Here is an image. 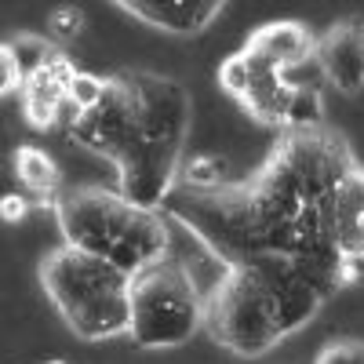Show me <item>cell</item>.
Here are the masks:
<instances>
[{"instance_id":"obj_1","label":"cell","mask_w":364,"mask_h":364,"mask_svg":"<svg viewBox=\"0 0 364 364\" xmlns=\"http://www.w3.org/2000/svg\"><path fill=\"white\" fill-rule=\"evenodd\" d=\"M66 135L117 168L128 200L164 211L186 164L190 91L175 77L124 70L102 80L99 99L66 117Z\"/></svg>"},{"instance_id":"obj_2","label":"cell","mask_w":364,"mask_h":364,"mask_svg":"<svg viewBox=\"0 0 364 364\" xmlns=\"http://www.w3.org/2000/svg\"><path fill=\"white\" fill-rule=\"evenodd\" d=\"M357 277L339 259L269 255L226 266L204 299V331L233 357L255 360L302 331L336 288Z\"/></svg>"},{"instance_id":"obj_3","label":"cell","mask_w":364,"mask_h":364,"mask_svg":"<svg viewBox=\"0 0 364 364\" xmlns=\"http://www.w3.org/2000/svg\"><path fill=\"white\" fill-rule=\"evenodd\" d=\"M51 215L63 245L106 259L132 277L171 259L168 215L128 200L117 186H70L51 204Z\"/></svg>"},{"instance_id":"obj_4","label":"cell","mask_w":364,"mask_h":364,"mask_svg":"<svg viewBox=\"0 0 364 364\" xmlns=\"http://www.w3.org/2000/svg\"><path fill=\"white\" fill-rule=\"evenodd\" d=\"M37 281L77 339L109 343L132 331V273L113 262L58 245L41 259Z\"/></svg>"},{"instance_id":"obj_5","label":"cell","mask_w":364,"mask_h":364,"mask_svg":"<svg viewBox=\"0 0 364 364\" xmlns=\"http://www.w3.org/2000/svg\"><path fill=\"white\" fill-rule=\"evenodd\" d=\"M306 70V66H302ZM281 73L245 48L233 51L219 66V87L233 102H240L252 120L266 128L284 132H310L324 128V91L321 80H302L299 73Z\"/></svg>"},{"instance_id":"obj_6","label":"cell","mask_w":364,"mask_h":364,"mask_svg":"<svg viewBox=\"0 0 364 364\" xmlns=\"http://www.w3.org/2000/svg\"><path fill=\"white\" fill-rule=\"evenodd\" d=\"M204 299L186 262L164 259L132 277V331L139 350H175L204 331Z\"/></svg>"},{"instance_id":"obj_7","label":"cell","mask_w":364,"mask_h":364,"mask_svg":"<svg viewBox=\"0 0 364 364\" xmlns=\"http://www.w3.org/2000/svg\"><path fill=\"white\" fill-rule=\"evenodd\" d=\"M314 66L339 95L364 91V18H343L317 37Z\"/></svg>"},{"instance_id":"obj_8","label":"cell","mask_w":364,"mask_h":364,"mask_svg":"<svg viewBox=\"0 0 364 364\" xmlns=\"http://www.w3.org/2000/svg\"><path fill=\"white\" fill-rule=\"evenodd\" d=\"M80 70L70 63L66 55H55L48 66H41L37 73H29L22 91H18V102H22V117L29 128L48 132L55 124H66L70 117V87L73 77Z\"/></svg>"},{"instance_id":"obj_9","label":"cell","mask_w":364,"mask_h":364,"mask_svg":"<svg viewBox=\"0 0 364 364\" xmlns=\"http://www.w3.org/2000/svg\"><path fill=\"white\" fill-rule=\"evenodd\" d=\"M328 240L350 266L364 262V164L357 161L324 204Z\"/></svg>"},{"instance_id":"obj_10","label":"cell","mask_w":364,"mask_h":364,"mask_svg":"<svg viewBox=\"0 0 364 364\" xmlns=\"http://www.w3.org/2000/svg\"><path fill=\"white\" fill-rule=\"evenodd\" d=\"M240 48H245L248 55H255L259 63L273 66V70L295 73V70L314 63L317 37L302 22H295V18H273V22L259 26Z\"/></svg>"},{"instance_id":"obj_11","label":"cell","mask_w":364,"mask_h":364,"mask_svg":"<svg viewBox=\"0 0 364 364\" xmlns=\"http://www.w3.org/2000/svg\"><path fill=\"white\" fill-rule=\"evenodd\" d=\"M120 11L171 37H197L219 18V0H117Z\"/></svg>"},{"instance_id":"obj_12","label":"cell","mask_w":364,"mask_h":364,"mask_svg":"<svg viewBox=\"0 0 364 364\" xmlns=\"http://www.w3.org/2000/svg\"><path fill=\"white\" fill-rule=\"evenodd\" d=\"M15 178H18V186L29 193V197H41L48 204L58 200V193H63V175H58V164L51 154H44L41 146H18L15 149Z\"/></svg>"},{"instance_id":"obj_13","label":"cell","mask_w":364,"mask_h":364,"mask_svg":"<svg viewBox=\"0 0 364 364\" xmlns=\"http://www.w3.org/2000/svg\"><path fill=\"white\" fill-rule=\"evenodd\" d=\"M314 364H364V339H328Z\"/></svg>"},{"instance_id":"obj_14","label":"cell","mask_w":364,"mask_h":364,"mask_svg":"<svg viewBox=\"0 0 364 364\" xmlns=\"http://www.w3.org/2000/svg\"><path fill=\"white\" fill-rule=\"evenodd\" d=\"M48 29H51V41H73V37H80V29H84V11L80 8H55L51 15H48Z\"/></svg>"},{"instance_id":"obj_15","label":"cell","mask_w":364,"mask_h":364,"mask_svg":"<svg viewBox=\"0 0 364 364\" xmlns=\"http://www.w3.org/2000/svg\"><path fill=\"white\" fill-rule=\"evenodd\" d=\"M26 211H29V200H18V197H4V219H8V223L22 219Z\"/></svg>"},{"instance_id":"obj_16","label":"cell","mask_w":364,"mask_h":364,"mask_svg":"<svg viewBox=\"0 0 364 364\" xmlns=\"http://www.w3.org/2000/svg\"><path fill=\"white\" fill-rule=\"evenodd\" d=\"M44 364H66V360H44Z\"/></svg>"}]
</instances>
